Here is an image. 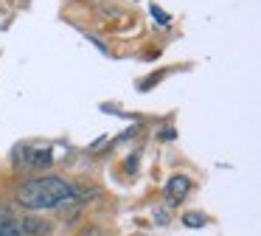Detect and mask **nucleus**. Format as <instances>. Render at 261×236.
Listing matches in <instances>:
<instances>
[{"instance_id":"nucleus-3","label":"nucleus","mask_w":261,"mask_h":236,"mask_svg":"<svg viewBox=\"0 0 261 236\" xmlns=\"http://www.w3.org/2000/svg\"><path fill=\"white\" fill-rule=\"evenodd\" d=\"M188 191H191V180H188L186 174H174V177H169V183H166V200H169V205L182 202L188 197Z\"/></svg>"},{"instance_id":"nucleus-1","label":"nucleus","mask_w":261,"mask_h":236,"mask_svg":"<svg viewBox=\"0 0 261 236\" xmlns=\"http://www.w3.org/2000/svg\"><path fill=\"white\" fill-rule=\"evenodd\" d=\"M17 200L29 211H51V208H59L65 202H76L79 200V188L68 180L57 177V174H42V177L25 180L20 185Z\"/></svg>"},{"instance_id":"nucleus-8","label":"nucleus","mask_w":261,"mask_h":236,"mask_svg":"<svg viewBox=\"0 0 261 236\" xmlns=\"http://www.w3.org/2000/svg\"><path fill=\"white\" fill-rule=\"evenodd\" d=\"M3 222H12V214H9L6 208H0V225Z\"/></svg>"},{"instance_id":"nucleus-6","label":"nucleus","mask_w":261,"mask_h":236,"mask_svg":"<svg viewBox=\"0 0 261 236\" xmlns=\"http://www.w3.org/2000/svg\"><path fill=\"white\" fill-rule=\"evenodd\" d=\"M87 39H90V42L96 45V48L101 51V54H110V48H107V45H104V42H101V39H98V37H93V34H87Z\"/></svg>"},{"instance_id":"nucleus-2","label":"nucleus","mask_w":261,"mask_h":236,"mask_svg":"<svg viewBox=\"0 0 261 236\" xmlns=\"http://www.w3.org/2000/svg\"><path fill=\"white\" fill-rule=\"evenodd\" d=\"M20 155V163H23L25 169H48L54 163V152H51V146H45V144H25L23 149H17Z\"/></svg>"},{"instance_id":"nucleus-7","label":"nucleus","mask_w":261,"mask_h":236,"mask_svg":"<svg viewBox=\"0 0 261 236\" xmlns=\"http://www.w3.org/2000/svg\"><path fill=\"white\" fill-rule=\"evenodd\" d=\"M158 138H160V140H174V129H171V127H163V129L158 132Z\"/></svg>"},{"instance_id":"nucleus-5","label":"nucleus","mask_w":261,"mask_h":236,"mask_svg":"<svg viewBox=\"0 0 261 236\" xmlns=\"http://www.w3.org/2000/svg\"><path fill=\"white\" fill-rule=\"evenodd\" d=\"M149 14H152L154 20H158V26H163V28H169V26H171V17L166 14V11L160 9L158 3H149Z\"/></svg>"},{"instance_id":"nucleus-4","label":"nucleus","mask_w":261,"mask_h":236,"mask_svg":"<svg viewBox=\"0 0 261 236\" xmlns=\"http://www.w3.org/2000/svg\"><path fill=\"white\" fill-rule=\"evenodd\" d=\"M205 222H208V217H205V214H199V211L182 214V225H188V228H202Z\"/></svg>"}]
</instances>
